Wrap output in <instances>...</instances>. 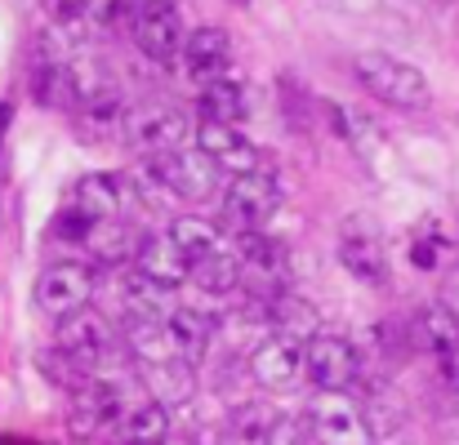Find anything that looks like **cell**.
I'll return each mask as SVG.
<instances>
[{"mask_svg": "<svg viewBox=\"0 0 459 445\" xmlns=\"http://www.w3.org/2000/svg\"><path fill=\"white\" fill-rule=\"evenodd\" d=\"M352 67H357V81H361L375 98H384L388 107L415 112V107L429 103V76H424L420 67L393 58V54H361Z\"/></svg>", "mask_w": 459, "mask_h": 445, "instance_id": "6da1fadb", "label": "cell"}, {"mask_svg": "<svg viewBox=\"0 0 459 445\" xmlns=\"http://www.w3.org/2000/svg\"><path fill=\"white\" fill-rule=\"evenodd\" d=\"M304 379L321 388V397H348L361 383V356L348 338L312 334L304 343Z\"/></svg>", "mask_w": 459, "mask_h": 445, "instance_id": "7a4b0ae2", "label": "cell"}, {"mask_svg": "<svg viewBox=\"0 0 459 445\" xmlns=\"http://www.w3.org/2000/svg\"><path fill=\"white\" fill-rule=\"evenodd\" d=\"M54 347H58L63 356H72L81 370L99 374V365H108V361L117 356V329H112V321H108L103 312L85 307V312L58 321Z\"/></svg>", "mask_w": 459, "mask_h": 445, "instance_id": "3957f363", "label": "cell"}, {"mask_svg": "<svg viewBox=\"0 0 459 445\" xmlns=\"http://www.w3.org/2000/svg\"><path fill=\"white\" fill-rule=\"evenodd\" d=\"M130 383L121 374H94L76 397H72V432L76 437H99L108 428L121 424V415L130 410Z\"/></svg>", "mask_w": 459, "mask_h": 445, "instance_id": "277c9868", "label": "cell"}, {"mask_svg": "<svg viewBox=\"0 0 459 445\" xmlns=\"http://www.w3.org/2000/svg\"><path fill=\"white\" fill-rule=\"evenodd\" d=\"M126 130V143L143 156H165V151H178L187 148V116L169 103H139L134 112H126L121 121Z\"/></svg>", "mask_w": 459, "mask_h": 445, "instance_id": "5b68a950", "label": "cell"}, {"mask_svg": "<svg viewBox=\"0 0 459 445\" xmlns=\"http://www.w3.org/2000/svg\"><path fill=\"white\" fill-rule=\"evenodd\" d=\"M94 290H99L94 268H85V263H54V268H45L36 277V307L45 316H54V321H67V316L90 307Z\"/></svg>", "mask_w": 459, "mask_h": 445, "instance_id": "8992f818", "label": "cell"}, {"mask_svg": "<svg viewBox=\"0 0 459 445\" xmlns=\"http://www.w3.org/2000/svg\"><path fill=\"white\" fill-rule=\"evenodd\" d=\"M277 210H281V183L273 174H264V169L232 178L228 192H223V218L237 232H259Z\"/></svg>", "mask_w": 459, "mask_h": 445, "instance_id": "52a82bcc", "label": "cell"}, {"mask_svg": "<svg viewBox=\"0 0 459 445\" xmlns=\"http://www.w3.org/2000/svg\"><path fill=\"white\" fill-rule=\"evenodd\" d=\"M312 445H370V428L361 419V406L348 397H316L304 415Z\"/></svg>", "mask_w": 459, "mask_h": 445, "instance_id": "ba28073f", "label": "cell"}, {"mask_svg": "<svg viewBox=\"0 0 459 445\" xmlns=\"http://www.w3.org/2000/svg\"><path fill=\"white\" fill-rule=\"evenodd\" d=\"M152 174L165 183L169 196H183V201H205L219 183V169L201 156L196 148H178L165 151V156H148Z\"/></svg>", "mask_w": 459, "mask_h": 445, "instance_id": "9c48e42d", "label": "cell"}, {"mask_svg": "<svg viewBox=\"0 0 459 445\" xmlns=\"http://www.w3.org/2000/svg\"><path fill=\"white\" fill-rule=\"evenodd\" d=\"M339 263L352 281L361 286H384L388 281V254H384V241L379 232L366 223V218H352L343 223L339 232Z\"/></svg>", "mask_w": 459, "mask_h": 445, "instance_id": "30bf717a", "label": "cell"}, {"mask_svg": "<svg viewBox=\"0 0 459 445\" xmlns=\"http://www.w3.org/2000/svg\"><path fill=\"white\" fill-rule=\"evenodd\" d=\"M250 374L268 392H290L304 379V343L299 338H286V334H268L250 352Z\"/></svg>", "mask_w": 459, "mask_h": 445, "instance_id": "8fae6325", "label": "cell"}, {"mask_svg": "<svg viewBox=\"0 0 459 445\" xmlns=\"http://www.w3.org/2000/svg\"><path fill=\"white\" fill-rule=\"evenodd\" d=\"M183 67L187 76L205 90L214 81H228V67H232V36L223 27H196L187 40H183Z\"/></svg>", "mask_w": 459, "mask_h": 445, "instance_id": "7c38bea8", "label": "cell"}, {"mask_svg": "<svg viewBox=\"0 0 459 445\" xmlns=\"http://www.w3.org/2000/svg\"><path fill=\"white\" fill-rule=\"evenodd\" d=\"M196 151H201L214 169H228V174H237V178L259 169V148H255L237 125L201 121V130H196Z\"/></svg>", "mask_w": 459, "mask_h": 445, "instance_id": "4fadbf2b", "label": "cell"}, {"mask_svg": "<svg viewBox=\"0 0 459 445\" xmlns=\"http://www.w3.org/2000/svg\"><path fill=\"white\" fill-rule=\"evenodd\" d=\"M411 343L420 352H433L437 361L459 356V316L446 303H429L411 316Z\"/></svg>", "mask_w": 459, "mask_h": 445, "instance_id": "5bb4252c", "label": "cell"}, {"mask_svg": "<svg viewBox=\"0 0 459 445\" xmlns=\"http://www.w3.org/2000/svg\"><path fill=\"white\" fill-rule=\"evenodd\" d=\"M241 259V272H255L259 281L268 286H281L290 277V250L277 241V236H264V232H237V250Z\"/></svg>", "mask_w": 459, "mask_h": 445, "instance_id": "9a60e30c", "label": "cell"}, {"mask_svg": "<svg viewBox=\"0 0 459 445\" xmlns=\"http://www.w3.org/2000/svg\"><path fill=\"white\" fill-rule=\"evenodd\" d=\"M121 205H126V192H121V178H117V174H85V178L72 187V210L85 214L90 223H112V218H121Z\"/></svg>", "mask_w": 459, "mask_h": 445, "instance_id": "2e32d148", "label": "cell"}, {"mask_svg": "<svg viewBox=\"0 0 459 445\" xmlns=\"http://www.w3.org/2000/svg\"><path fill=\"white\" fill-rule=\"evenodd\" d=\"M214 334H223V338L237 343V347H259V343L273 334L268 298H241L237 307H228V312L214 321Z\"/></svg>", "mask_w": 459, "mask_h": 445, "instance_id": "e0dca14e", "label": "cell"}, {"mask_svg": "<svg viewBox=\"0 0 459 445\" xmlns=\"http://www.w3.org/2000/svg\"><path fill=\"white\" fill-rule=\"evenodd\" d=\"M134 272H143L148 281L156 286H165V290H174V286H183L187 281V259L178 254V245L169 241V236H143V245H139V254H134V263H130Z\"/></svg>", "mask_w": 459, "mask_h": 445, "instance_id": "ac0fdd59", "label": "cell"}, {"mask_svg": "<svg viewBox=\"0 0 459 445\" xmlns=\"http://www.w3.org/2000/svg\"><path fill=\"white\" fill-rule=\"evenodd\" d=\"M134 31V45L160 63V67H169L178 54H183V22H178V9H165V13H152V18H143V22H134L130 27Z\"/></svg>", "mask_w": 459, "mask_h": 445, "instance_id": "d6986e66", "label": "cell"}, {"mask_svg": "<svg viewBox=\"0 0 459 445\" xmlns=\"http://www.w3.org/2000/svg\"><path fill=\"white\" fill-rule=\"evenodd\" d=\"M121 298H126V307H130L134 321H169V316L178 312L174 290H165V286L148 281V277L134 272V268L121 272Z\"/></svg>", "mask_w": 459, "mask_h": 445, "instance_id": "ffe728a7", "label": "cell"}, {"mask_svg": "<svg viewBox=\"0 0 459 445\" xmlns=\"http://www.w3.org/2000/svg\"><path fill=\"white\" fill-rule=\"evenodd\" d=\"M85 245H90V254H94L99 268H126V263H134L143 236H139L126 218H112V223H99Z\"/></svg>", "mask_w": 459, "mask_h": 445, "instance_id": "44dd1931", "label": "cell"}, {"mask_svg": "<svg viewBox=\"0 0 459 445\" xmlns=\"http://www.w3.org/2000/svg\"><path fill=\"white\" fill-rule=\"evenodd\" d=\"M117 432H121V445H165L169 441V410L156 406V401L130 406L121 415Z\"/></svg>", "mask_w": 459, "mask_h": 445, "instance_id": "7402d4cb", "label": "cell"}, {"mask_svg": "<svg viewBox=\"0 0 459 445\" xmlns=\"http://www.w3.org/2000/svg\"><path fill=\"white\" fill-rule=\"evenodd\" d=\"M148 388H152L156 406L174 410L183 406L192 392H196V370L187 361H160V365H148Z\"/></svg>", "mask_w": 459, "mask_h": 445, "instance_id": "603a6c76", "label": "cell"}, {"mask_svg": "<svg viewBox=\"0 0 459 445\" xmlns=\"http://www.w3.org/2000/svg\"><path fill=\"white\" fill-rule=\"evenodd\" d=\"M187 277H192L205 295H232L246 272H241V259H237L232 250H214V254L196 259V263L187 268Z\"/></svg>", "mask_w": 459, "mask_h": 445, "instance_id": "cb8c5ba5", "label": "cell"}, {"mask_svg": "<svg viewBox=\"0 0 459 445\" xmlns=\"http://www.w3.org/2000/svg\"><path fill=\"white\" fill-rule=\"evenodd\" d=\"M246 112H250L246 85H237V81H214V85L201 90V116H205V121H214V125H237Z\"/></svg>", "mask_w": 459, "mask_h": 445, "instance_id": "d4e9b609", "label": "cell"}, {"mask_svg": "<svg viewBox=\"0 0 459 445\" xmlns=\"http://www.w3.org/2000/svg\"><path fill=\"white\" fill-rule=\"evenodd\" d=\"M268 312H273V334H286V338H299L307 343L312 329H316V312L307 307L304 298L295 295H268Z\"/></svg>", "mask_w": 459, "mask_h": 445, "instance_id": "484cf974", "label": "cell"}, {"mask_svg": "<svg viewBox=\"0 0 459 445\" xmlns=\"http://www.w3.org/2000/svg\"><path fill=\"white\" fill-rule=\"evenodd\" d=\"M165 236L178 245V254H183L187 263H196V259H205V254H214V250H219V232H214V223H205V218H192V214L174 218Z\"/></svg>", "mask_w": 459, "mask_h": 445, "instance_id": "4316f807", "label": "cell"}, {"mask_svg": "<svg viewBox=\"0 0 459 445\" xmlns=\"http://www.w3.org/2000/svg\"><path fill=\"white\" fill-rule=\"evenodd\" d=\"M277 419H281V410H273L264 401H246L232 410V437H237V445H268Z\"/></svg>", "mask_w": 459, "mask_h": 445, "instance_id": "83f0119b", "label": "cell"}, {"mask_svg": "<svg viewBox=\"0 0 459 445\" xmlns=\"http://www.w3.org/2000/svg\"><path fill=\"white\" fill-rule=\"evenodd\" d=\"M36 365H40V374H45L49 383L67 388L72 397H76V392H81V388H85V383L94 379V374H90V370H81V365H76L72 356H63L58 347H45V352L36 356Z\"/></svg>", "mask_w": 459, "mask_h": 445, "instance_id": "f1b7e54d", "label": "cell"}, {"mask_svg": "<svg viewBox=\"0 0 459 445\" xmlns=\"http://www.w3.org/2000/svg\"><path fill=\"white\" fill-rule=\"evenodd\" d=\"M94 227H99V223H90V218H85V214H76L72 205L54 218V236H58V241H67V245H85Z\"/></svg>", "mask_w": 459, "mask_h": 445, "instance_id": "f546056e", "label": "cell"}, {"mask_svg": "<svg viewBox=\"0 0 459 445\" xmlns=\"http://www.w3.org/2000/svg\"><path fill=\"white\" fill-rule=\"evenodd\" d=\"M165 9H174V0H117V18L126 27H134V22H143L152 13H165Z\"/></svg>", "mask_w": 459, "mask_h": 445, "instance_id": "4dcf8cb0", "label": "cell"}, {"mask_svg": "<svg viewBox=\"0 0 459 445\" xmlns=\"http://www.w3.org/2000/svg\"><path fill=\"white\" fill-rule=\"evenodd\" d=\"M411 263H415V268H424V272H433V268H437V236L415 241V245H411Z\"/></svg>", "mask_w": 459, "mask_h": 445, "instance_id": "1f68e13d", "label": "cell"}, {"mask_svg": "<svg viewBox=\"0 0 459 445\" xmlns=\"http://www.w3.org/2000/svg\"><path fill=\"white\" fill-rule=\"evenodd\" d=\"M40 4H45V13H49L54 22H72V18H76V13H81L90 0H40Z\"/></svg>", "mask_w": 459, "mask_h": 445, "instance_id": "d6a6232c", "label": "cell"}, {"mask_svg": "<svg viewBox=\"0 0 459 445\" xmlns=\"http://www.w3.org/2000/svg\"><path fill=\"white\" fill-rule=\"evenodd\" d=\"M442 388H446V397L455 401V410H459V356L442 361Z\"/></svg>", "mask_w": 459, "mask_h": 445, "instance_id": "836d02e7", "label": "cell"}, {"mask_svg": "<svg viewBox=\"0 0 459 445\" xmlns=\"http://www.w3.org/2000/svg\"><path fill=\"white\" fill-rule=\"evenodd\" d=\"M446 307L459 316V263H455V272H451V281H446Z\"/></svg>", "mask_w": 459, "mask_h": 445, "instance_id": "e575fe53", "label": "cell"}, {"mask_svg": "<svg viewBox=\"0 0 459 445\" xmlns=\"http://www.w3.org/2000/svg\"><path fill=\"white\" fill-rule=\"evenodd\" d=\"M9 121H13V107H9V103H0V139H4V130H9Z\"/></svg>", "mask_w": 459, "mask_h": 445, "instance_id": "d590c367", "label": "cell"}]
</instances>
